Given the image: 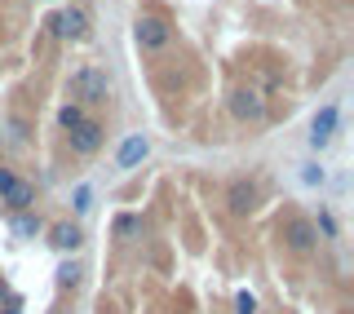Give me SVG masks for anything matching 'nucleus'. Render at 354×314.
<instances>
[{"label":"nucleus","mask_w":354,"mask_h":314,"mask_svg":"<svg viewBox=\"0 0 354 314\" xmlns=\"http://www.w3.org/2000/svg\"><path fill=\"white\" fill-rule=\"evenodd\" d=\"M66 93H71V107H97V102H106V93H111L106 71H97V66H75L71 80H66Z\"/></svg>","instance_id":"f257e3e1"},{"label":"nucleus","mask_w":354,"mask_h":314,"mask_svg":"<svg viewBox=\"0 0 354 314\" xmlns=\"http://www.w3.org/2000/svg\"><path fill=\"white\" fill-rule=\"evenodd\" d=\"M0 199H5L9 208H31V204H36V190L22 182V177H14V173L0 168Z\"/></svg>","instance_id":"f03ea898"},{"label":"nucleus","mask_w":354,"mask_h":314,"mask_svg":"<svg viewBox=\"0 0 354 314\" xmlns=\"http://www.w3.org/2000/svg\"><path fill=\"white\" fill-rule=\"evenodd\" d=\"M133 31H138V44H142V49H164L169 36H173L164 18H138V27H133Z\"/></svg>","instance_id":"7ed1b4c3"},{"label":"nucleus","mask_w":354,"mask_h":314,"mask_svg":"<svg viewBox=\"0 0 354 314\" xmlns=\"http://www.w3.org/2000/svg\"><path fill=\"white\" fill-rule=\"evenodd\" d=\"M283 239H288V248H292V252H310V248H315V239H319V230L310 226L306 217H292L283 226Z\"/></svg>","instance_id":"20e7f679"},{"label":"nucleus","mask_w":354,"mask_h":314,"mask_svg":"<svg viewBox=\"0 0 354 314\" xmlns=\"http://www.w3.org/2000/svg\"><path fill=\"white\" fill-rule=\"evenodd\" d=\"M71 151L75 155H97V151H102V124L84 120L80 129H71Z\"/></svg>","instance_id":"39448f33"},{"label":"nucleus","mask_w":354,"mask_h":314,"mask_svg":"<svg viewBox=\"0 0 354 314\" xmlns=\"http://www.w3.org/2000/svg\"><path fill=\"white\" fill-rule=\"evenodd\" d=\"M49 27H53V36H62V40H84L88 22H84V14H80V9H62V14L53 18Z\"/></svg>","instance_id":"423d86ee"},{"label":"nucleus","mask_w":354,"mask_h":314,"mask_svg":"<svg viewBox=\"0 0 354 314\" xmlns=\"http://www.w3.org/2000/svg\"><path fill=\"white\" fill-rule=\"evenodd\" d=\"M332 133H337V107L328 102V107H319V111H315V124H310V142H315V147H324Z\"/></svg>","instance_id":"0eeeda50"},{"label":"nucleus","mask_w":354,"mask_h":314,"mask_svg":"<svg viewBox=\"0 0 354 314\" xmlns=\"http://www.w3.org/2000/svg\"><path fill=\"white\" fill-rule=\"evenodd\" d=\"M147 138H142V133H129V138H124V147H120V155H115V164L120 168H138L142 160H147Z\"/></svg>","instance_id":"6e6552de"},{"label":"nucleus","mask_w":354,"mask_h":314,"mask_svg":"<svg viewBox=\"0 0 354 314\" xmlns=\"http://www.w3.org/2000/svg\"><path fill=\"white\" fill-rule=\"evenodd\" d=\"M230 111H235L239 120H261V98L252 93V89H239V93H230Z\"/></svg>","instance_id":"1a4fd4ad"},{"label":"nucleus","mask_w":354,"mask_h":314,"mask_svg":"<svg viewBox=\"0 0 354 314\" xmlns=\"http://www.w3.org/2000/svg\"><path fill=\"white\" fill-rule=\"evenodd\" d=\"M53 234V248H62V252H75V248H80V243H84V234H80V226H71V221H58V226H53L49 230Z\"/></svg>","instance_id":"9d476101"},{"label":"nucleus","mask_w":354,"mask_h":314,"mask_svg":"<svg viewBox=\"0 0 354 314\" xmlns=\"http://www.w3.org/2000/svg\"><path fill=\"white\" fill-rule=\"evenodd\" d=\"M252 204H257V190H252L248 182L230 186V208H235V212H252Z\"/></svg>","instance_id":"9b49d317"},{"label":"nucleus","mask_w":354,"mask_h":314,"mask_svg":"<svg viewBox=\"0 0 354 314\" xmlns=\"http://www.w3.org/2000/svg\"><path fill=\"white\" fill-rule=\"evenodd\" d=\"M58 120H62V129H66V133H71V129H80V124H84V111H80V107H71V102H66V107L58 111Z\"/></svg>","instance_id":"f8f14e48"},{"label":"nucleus","mask_w":354,"mask_h":314,"mask_svg":"<svg viewBox=\"0 0 354 314\" xmlns=\"http://www.w3.org/2000/svg\"><path fill=\"white\" fill-rule=\"evenodd\" d=\"M14 234H27V239H31V234H40V217H27V212H22V217L14 221Z\"/></svg>","instance_id":"ddd939ff"},{"label":"nucleus","mask_w":354,"mask_h":314,"mask_svg":"<svg viewBox=\"0 0 354 314\" xmlns=\"http://www.w3.org/2000/svg\"><path fill=\"white\" fill-rule=\"evenodd\" d=\"M133 230H142V217H120L115 221V234H133Z\"/></svg>","instance_id":"4468645a"},{"label":"nucleus","mask_w":354,"mask_h":314,"mask_svg":"<svg viewBox=\"0 0 354 314\" xmlns=\"http://www.w3.org/2000/svg\"><path fill=\"white\" fill-rule=\"evenodd\" d=\"M93 208V195H88V186H80L75 190V212H88Z\"/></svg>","instance_id":"2eb2a0df"},{"label":"nucleus","mask_w":354,"mask_h":314,"mask_svg":"<svg viewBox=\"0 0 354 314\" xmlns=\"http://www.w3.org/2000/svg\"><path fill=\"white\" fill-rule=\"evenodd\" d=\"M235 314H257V301H252V293H239V301H235Z\"/></svg>","instance_id":"dca6fc26"},{"label":"nucleus","mask_w":354,"mask_h":314,"mask_svg":"<svg viewBox=\"0 0 354 314\" xmlns=\"http://www.w3.org/2000/svg\"><path fill=\"white\" fill-rule=\"evenodd\" d=\"M301 177H306V182H310V186H319V182H324V168H315V164H306V173H301Z\"/></svg>","instance_id":"f3484780"},{"label":"nucleus","mask_w":354,"mask_h":314,"mask_svg":"<svg viewBox=\"0 0 354 314\" xmlns=\"http://www.w3.org/2000/svg\"><path fill=\"white\" fill-rule=\"evenodd\" d=\"M75 279H80V270H75V266H62V270H58V284H75Z\"/></svg>","instance_id":"a211bd4d"},{"label":"nucleus","mask_w":354,"mask_h":314,"mask_svg":"<svg viewBox=\"0 0 354 314\" xmlns=\"http://www.w3.org/2000/svg\"><path fill=\"white\" fill-rule=\"evenodd\" d=\"M319 226H324V234H328V239H332V234H337V221H332L328 212H324V217H319Z\"/></svg>","instance_id":"6ab92c4d"},{"label":"nucleus","mask_w":354,"mask_h":314,"mask_svg":"<svg viewBox=\"0 0 354 314\" xmlns=\"http://www.w3.org/2000/svg\"><path fill=\"white\" fill-rule=\"evenodd\" d=\"M0 314H18V310H0Z\"/></svg>","instance_id":"aec40b11"}]
</instances>
